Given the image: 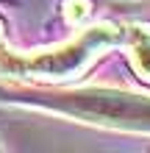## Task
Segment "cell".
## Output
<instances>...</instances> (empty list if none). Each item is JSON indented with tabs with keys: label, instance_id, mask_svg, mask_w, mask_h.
Here are the masks:
<instances>
[{
	"label": "cell",
	"instance_id": "obj_2",
	"mask_svg": "<svg viewBox=\"0 0 150 153\" xmlns=\"http://www.w3.org/2000/svg\"><path fill=\"white\" fill-rule=\"evenodd\" d=\"M128 59L139 78L150 81V25H134L128 31Z\"/></svg>",
	"mask_w": 150,
	"mask_h": 153
},
{
	"label": "cell",
	"instance_id": "obj_1",
	"mask_svg": "<svg viewBox=\"0 0 150 153\" xmlns=\"http://www.w3.org/2000/svg\"><path fill=\"white\" fill-rule=\"evenodd\" d=\"M122 42V31L111 22H100L86 28L78 39L61 45L53 50L36 53H17L6 48L3 31H0V73L14 78H36V81H64L78 78L103 50Z\"/></svg>",
	"mask_w": 150,
	"mask_h": 153
},
{
	"label": "cell",
	"instance_id": "obj_3",
	"mask_svg": "<svg viewBox=\"0 0 150 153\" xmlns=\"http://www.w3.org/2000/svg\"><path fill=\"white\" fill-rule=\"evenodd\" d=\"M89 0H69L67 3V20L69 25H81L86 17H89Z\"/></svg>",
	"mask_w": 150,
	"mask_h": 153
}]
</instances>
